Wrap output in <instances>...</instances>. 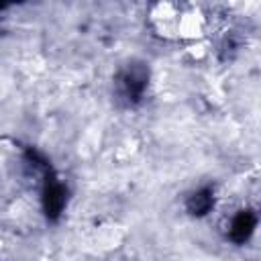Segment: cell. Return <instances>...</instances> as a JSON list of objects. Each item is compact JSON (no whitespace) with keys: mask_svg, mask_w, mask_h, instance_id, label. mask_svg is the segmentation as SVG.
Wrapping results in <instances>:
<instances>
[{"mask_svg":"<svg viewBox=\"0 0 261 261\" xmlns=\"http://www.w3.org/2000/svg\"><path fill=\"white\" fill-rule=\"evenodd\" d=\"M208 33V16L200 6L194 4H181L177 24H175V39H181L186 43H196L206 39Z\"/></svg>","mask_w":261,"mask_h":261,"instance_id":"cell-1","label":"cell"},{"mask_svg":"<svg viewBox=\"0 0 261 261\" xmlns=\"http://www.w3.org/2000/svg\"><path fill=\"white\" fill-rule=\"evenodd\" d=\"M181 4L173 2H159L151 8V24L163 37H175V24L179 16Z\"/></svg>","mask_w":261,"mask_h":261,"instance_id":"cell-2","label":"cell"}]
</instances>
